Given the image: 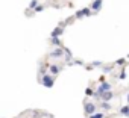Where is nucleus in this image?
<instances>
[{
  "label": "nucleus",
  "mask_w": 129,
  "mask_h": 118,
  "mask_svg": "<svg viewBox=\"0 0 129 118\" xmlns=\"http://www.w3.org/2000/svg\"><path fill=\"white\" fill-rule=\"evenodd\" d=\"M114 98V92L112 91H105L102 95H100V100L102 101H111Z\"/></svg>",
  "instance_id": "6"
},
{
  "label": "nucleus",
  "mask_w": 129,
  "mask_h": 118,
  "mask_svg": "<svg viewBox=\"0 0 129 118\" xmlns=\"http://www.w3.org/2000/svg\"><path fill=\"white\" fill-rule=\"evenodd\" d=\"M102 2H103V0H94V2L91 3V9L96 11V12H99L102 9Z\"/></svg>",
  "instance_id": "7"
},
{
  "label": "nucleus",
  "mask_w": 129,
  "mask_h": 118,
  "mask_svg": "<svg viewBox=\"0 0 129 118\" xmlns=\"http://www.w3.org/2000/svg\"><path fill=\"white\" fill-rule=\"evenodd\" d=\"M126 64V59H117L115 61V65H124Z\"/></svg>",
  "instance_id": "18"
},
{
  "label": "nucleus",
  "mask_w": 129,
  "mask_h": 118,
  "mask_svg": "<svg viewBox=\"0 0 129 118\" xmlns=\"http://www.w3.org/2000/svg\"><path fill=\"white\" fill-rule=\"evenodd\" d=\"M75 17H76V18H78V20H81V18H82V17H84V11H82V9H81V11H78V12H76V15H75Z\"/></svg>",
  "instance_id": "21"
},
{
  "label": "nucleus",
  "mask_w": 129,
  "mask_h": 118,
  "mask_svg": "<svg viewBox=\"0 0 129 118\" xmlns=\"http://www.w3.org/2000/svg\"><path fill=\"white\" fill-rule=\"evenodd\" d=\"M94 92H96V91H93V89H91L90 86H88V88L85 89V95H88V97H91V95H94Z\"/></svg>",
  "instance_id": "14"
},
{
  "label": "nucleus",
  "mask_w": 129,
  "mask_h": 118,
  "mask_svg": "<svg viewBox=\"0 0 129 118\" xmlns=\"http://www.w3.org/2000/svg\"><path fill=\"white\" fill-rule=\"evenodd\" d=\"M97 110V104L96 103H91V101H87L85 104H84V112H85V115L87 116H90V115H93L94 112Z\"/></svg>",
  "instance_id": "3"
},
{
  "label": "nucleus",
  "mask_w": 129,
  "mask_h": 118,
  "mask_svg": "<svg viewBox=\"0 0 129 118\" xmlns=\"http://www.w3.org/2000/svg\"><path fill=\"white\" fill-rule=\"evenodd\" d=\"M82 11H84V15H85V17H88V15H91V9H90V8H84Z\"/></svg>",
  "instance_id": "20"
},
{
  "label": "nucleus",
  "mask_w": 129,
  "mask_h": 118,
  "mask_svg": "<svg viewBox=\"0 0 129 118\" xmlns=\"http://www.w3.org/2000/svg\"><path fill=\"white\" fill-rule=\"evenodd\" d=\"M61 70H62V68H61V65H58V64H52V65H49V73L53 74V76L59 74Z\"/></svg>",
  "instance_id": "5"
},
{
  "label": "nucleus",
  "mask_w": 129,
  "mask_h": 118,
  "mask_svg": "<svg viewBox=\"0 0 129 118\" xmlns=\"http://www.w3.org/2000/svg\"><path fill=\"white\" fill-rule=\"evenodd\" d=\"M50 42H52V45H55V47H62V42H61L59 38H50Z\"/></svg>",
  "instance_id": "9"
},
{
  "label": "nucleus",
  "mask_w": 129,
  "mask_h": 118,
  "mask_svg": "<svg viewBox=\"0 0 129 118\" xmlns=\"http://www.w3.org/2000/svg\"><path fill=\"white\" fill-rule=\"evenodd\" d=\"M91 65H93V67H102L103 64H102L100 61H93V62H91Z\"/></svg>",
  "instance_id": "22"
},
{
  "label": "nucleus",
  "mask_w": 129,
  "mask_h": 118,
  "mask_svg": "<svg viewBox=\"0 0 129 118\" xmlns=\"http://www.w3.org/2000/svg\"><path fill=\"white\" fill-rule=\"evenodd\" d=\"M38 5H40V3H38V0H32V2L29 3V9H35Z\"/></svg>",
  "instance_id": "13"
},
{
  "label": "nucleus",
  "mask_w": 129,
  "mask_h": 118,
  "mask_svg": "<svg viewBox=\"0 0 129 118\" xmlns=\"http://www.w3.org/2000/svg\"><path fill=\"white\" fill-rule=\"evenodd\" d=\"M99 106H100V107H102L103 110H111V109H112V106L109 104V101H102V103H100Z\"/></svg>",
  "instance_id": "10"
},
{
  "label": "nucleus",
  "mask_w": 129,
  "mask_h": 118,
  "mask_svg": "<svg viewBox=\"0 0 129 118\" xmlns=\"http://www.w3.org/2000/svg\"><path fill=\"white\" fill-rule=\"evenodd\" d=\"M44 9H46V6H43V5H38V6H37L34 11H35V12H41V11H44Z\"/></svg>",
  "instance_id": "19"
},
{
  "label": "nucleus",
  "mask_w": 129,
  "mask_h": 118,
  "mask_svg": "<svg viewBox=\"0 0 129 118\" xmlns=\"http://www.w3.org/2000/svg\"><path fill=\"white\" fill-rule=\"evenodd\" d=\"M120 113H121V115H126V116H129V103H127L126 106L120 107Z\"/></svg>",
  "instance_id": "11"
},
{
  "label": "nucleus",
  "mask_w": 129,
  "mask_h": 118,
  "mask_svg": "<svg viewBox=\"0 0 129 118\" xmlns=\"http://www.w3.org/2000/svg\"><path fill=\"white\" fill-rule=\"evenodd\" d=\"M64 33V26H58V27H55L53 30H52V33H50V38H59L61 35Z\"/></svg>",
  "instance_id": "4"
},
{
  "label": "nucleus",
  "mask_w": 129,
  "mask_h": 118,
  "mask_svg": "<svg viewBox=\"0 0 129 118\" xmlns=\"http://www.w3.org/2000/svg\"><path fill=\"white\" fill-rule=\"evenodd\" d=\"M40 82H41V85H43V86H46V88H52V86H53V83H55V76L47 73L46 76H43V77H41V80H40Z\"/></svg>",
  "instance_id": "1"
},
{
  "label": "nucleus",
  "mask_w": 129,
  "mask_h": 118,
  "mask_svg": "<svg viewBox=\"0 0 129 118\" xmlns=\"http://www.w3.org/2000/svg\"><path fill=\"white\" fill-rule=\"evenodd\" d=\"M66 56V50H64V47H56L55 50H52L49 53V57L50 59H61Z\"/></svg>",
  "instance_id": "2"
},
{
  "label": "nucleus",
  "mask_w": 129,
  "mask_h": 118,
  "mask_svg": "<svg viewBox=\"0 0 129 118\" xmlns=\"http://www.w3.org/2000/svg\"><path fill=\"white\" fill-rule=\"evenodd\" d=\"M64 50H66V56H64V59H66L67 62H72V57H73V54H72V51L67 48V47H64Z\"/></svg>",
  "instance_id": "8"
},
{
  "label": "nucleus",
  "mask_w": 129,
  "mask_h": 118,
  "mask_svg": "<svg viewBox=\"0 0 129 118\" xmlns=\"http://www.w3.org/2000/svg\"><path fill=\"white\" fill-rule=\"evenodd\" d=\"M127 57H129V54H127Z\"/></svg>",
  "instance_id": "26"
},
{
  "label": "nucleus",
  "mask_w": 129,
  "mask_h": 118,
  "mask_svg": "<svg viewBox=\"0 0 129 118\" xmlns=\"http://www.w3.org/2000/svg\"><path fill=\"white\" fill-rule=\"evenodd\" d=\"M126 100H127V103H129V92H127V95H126Z\"/></svg>",
  "instance_id": "25"
},
{
  "label": "nucleus",
  "mask_w": 129,
  "mask_h": 118,
  "mask_svg": "<svg viewBox=\"0 0 129 118\" xmlns=\"http://www.w3.org/2000/svg\"><path fill=\"white\" fill-rule=\"evenodd\" d=\"M127 118H129V116H127Z\"/></svg>",
  "instance_id": "27"
},
{
  "label": "nucleus",
  "mask_w": 129,
  "mask_h": 118,
  "mask_svg": "<svg viewBox=\"0 0 129 118\" xmlns=\"http://www.w3.org/2000/svg\"><path fill=\"white\" fill-rule=\"evenodd\" d=\"M87 118H105V113H103V112H94L93 115H90V116H87Z\"/></svg>",
  "instance_id": "12"
},
{
  "label": "nucleus",
  "mask_w": 129,
  "mask_h": 118,
  "mask_svg": "<svg viewBox=\"0 0 129 118\" xmlns=\"http://www.w3.org/2000/svg\"><path fill=\"white\" fill-rule=\"evenodd\" d=\"M102 71H103V74H108V73H112V68L111 67H103Z\"/></svg>",
  "instance_id": "17"
},
{
  "label": "nucleus",
  "mask_w": 129,
  "mask_h": 118,
  "mask_svg": "<svg viewBox=\"0 0 129 118\" xmlns=\"http://www.w3.org/2000/svg\"><path fill=\"white\" fill-rule=\"evenodd\" d=\"M46 74H47V68H46V67H41V68H40V76L43 77V76H46Z\"/></svg>",
  "instance_id": "16"
},
{
  "label": "nucleus",
  "mask_w": 129,
  "mask_h": 118,
  "mask_svg": "<svg viewBox=\"0 0 129 118\" xmlns=\"http://www.w3.org/2000/svg\"><path fill=\"white\" fill-rule=\"evenodd\" d=\"M118 79H120V80L126 79V71H124V68H121V71H120V74H118Z\"/></svg>",
  "instance_id": "15"
},
{
  "label": "nucleus",
  "mask_w": 129,
  "mask_h": 118,
  "mask_svg": "<svg viewBox=\"0 0 129 118\" xmlns=\"http://www.w3.org/2000/svg\"><path fill=\"white\" fill-rule=\"evenodd\" d=\"M102 82H105V76H102V77L99 79V83H102Z\"/></svg>",
  "instance_id": "24"
},
{
  "label": "nucleus",
  "mask_w": 129,
  "mask_h": 118,
  "mask_svg": "<svg viewBox=\"0 0 129 118\" xmlns=\"http://www.w3.org/2000/svg\"><path fill=\"white\" fill-rule=\"evenodd\" d=\"M69 64H72V65H84L82 61H72V62H69Z\"/></svg>",
  "instance_id": "23"
}]
</instances>
